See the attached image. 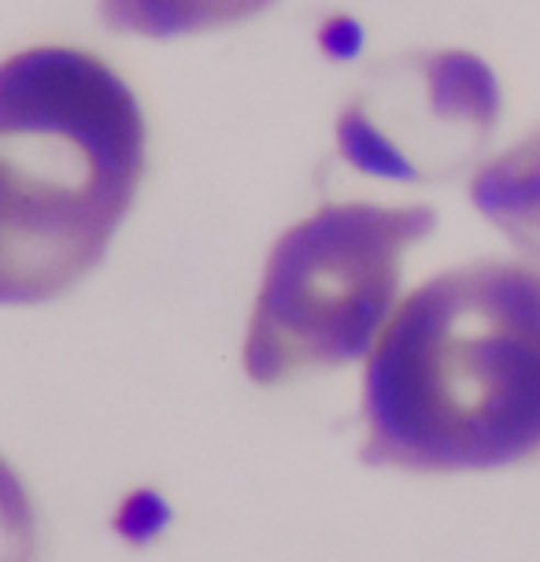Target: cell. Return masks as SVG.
Listing matches in <instances>:
<instances>
[{
    "mask_svg": "<svg viewBox=\"0 0 540 562\" xmlns=\"http://www.w3.org/2000/svg\"><path fill=\"white\" fill-rule=\"evenodd\" d=\"M426 204H323L274 240L245 337V374L285 385L370 356L396 311L404 256L434 234Z\"/></svg>",
    "mask_w": 540,
    "mask_h": 562,
    "instance_id": "3",
    "label": "cell"
},
{
    "mask_svg": "<svg viewBox=\"0 0 540 562\" xmlns=\"http://www.w3.org/2000/svg\"><path fill=\"white\" fill-rule=\"evenodd\" d=\"M270 4L274 0H100V19L115 34L167 42L245 23L263 15Z\"/></svg>",
    "mask_w": 540,
    "mask_h": 562,
    "instance_id": "6",
    "label": "cell"
},
{
    "mask_svg": "<svg viewBox=\"0 0 540 562\" xmlns=\"http://www.w3.org/2000/svg\"><path fill=\"white\" fill-rule=\"evenodd\" d=\"M0 562H37L34 496L4 456H0Z\"/></svg>",
    "mask_w": 540,
    "mask_h": 562,
    "instance_id": "7",
    "label": "cell"
},
{
    "mask_svg": "<svg viewBox=\"0 0 540 562\" xmlns=\"http://www.w3.org/2000/svg\"><path fill=\"white\" fill-rule=\"evenodd\" d=\"M145 167V112L112 64L75 45L0 59V304H48L93 274Z\"/></svg>",
    "mask_w": 540,
    "mask_h": 562,
    "instance_id": "2",
    "label": "cell"
},
{
    "mask_svg": "<svg viewBox=\"0 0 540 562\" xmlns=\"http://www.w3.org/2000/svg\"><path fill=\"white\" fill-rule=\"evenodd\" d=\"M470 200L515 248L540 256V126L477 167Z\"/></svg>",
    "mask_w": 540,
    "mask_h": 562,
    "instance_id": "5",
    "label": "cell"
},
{
    "mask_svg": "<svg viewBox=\"0 0 540 562\" xmlns=\"http://www.w3.org/2000/svg\"><path fill=\"white\" fill-rule=\"evenodd\" d=\"M363 463L470 474L540 459V263L482 259L423 281L363 374Z\"/></svg>",
    "mask_w": 540,
    "mask_h": 562,
    "instance_id": "1",
    "label": "cell"
},
{
    "mask_svg": "<svg viewBox=\"0 0 540 562\" xmlns=\"http://www.w3.org/2000/svg\"><path fill=\"white\" fill-rule=\"evenodd\" d=\"M504 93L466 48L389 59L337 119L345 164L393 182H445L474 167L493 140Z\"/></svg>",
    "mask_w": 540,
    "mask_h": 562,
    "instance_id": "4",
    "label": "cell"
}]
</instances>
